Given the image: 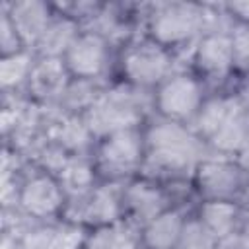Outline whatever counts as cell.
Instances as JSON below:
<instances>
[{
    "mask_svg": "<svg viewBox=\"0 0 249 249\" xmlns=\"http://www.w3.org/2000/svg\"><path fill=\"white\" fill-rule=\"evenodd\" d=\"M152 160L165 169H181L195 161L200 152L196 138L173 123H161L148 134Z\"/></svg>",
    "mask_w": 249,
    "mask_h": 249,
    "instance_id": "cell-1",
    "label": "cell"
},
{
    "mask_svg": "<svg viewBox=\"0 0 249 249\" xmlns=\"http://www.w3.org/2000/svg\"><path fill=\"white\" fill-rule=\"evenodd\" d=\"M138 119V101L132 91L115 89L99 97L88 111V128L97 134L126 130Z\"/></svg>",
    "mask_w": 249,
    "mask_h": 249,
    "instance_id": "cell-2",
    "label": "cell"
},
{
    "mask_svg": "<svg viewBox=\"0 0 249 249\" xmlns=\"http://www.w3.org/2000/svg\"><path fill=\"white\" fill-rule=\"evenodd\" d=\"M202 18L193 4H163L152 18V33L161 43H179L200 27Z\"/></svg>",
    "mask_w": 249,
    "mask_h": 249,
    "instance_id": "cell-3",
    "label": "cell"
},
{
    "mask_svg": "<svg viewBox=\"0 0 249 249\" xmlns=\"http://www.w3.org/2000/svg\"><path fill=\"white\" fill-rule=\"evenodd\" d=\"M167 68H169L167 54L152 45L134 47L124 54V72L134 84L140 86L156 84L165 76Z\"/></svg>",
    "mask_w": 249,
    "mask_h": 249,
    "instance_id": "cell-4",
    "label": "cell"
},
{
    "mask_svg": "<svg viewBox=\"0 0 249 249\" xmlns=\"http://www.w3.org/2000/svg\"><path fill=\"white\" fill-rule=\"evenodd\" d=\"M99 156H101V167L107 173H113V175L128 173L138 163V158H140L138 136L130 128L119 130L105 140Z\"/></svg>",
    "mask_w": 249,
    "mask_h": 249,
    "instance_id": "cell-5",
    "label": "cell"
},
{
    "mask_svg": "<svg viewBox=\"0 0 249 249\" xmlns=\"http://www.w3.org/2000/svg\"><path fill=\"white\" fill-rule=\"evenodd\" d=\"M200 101L196 84L187 76H177L167 80L158 95V105L163 115L173 119L189 117L196 111Z\"/></svg>",
    "mask_w": 249,
    "mask_h": 249,
    "instance_id": "cell-6",
    "label": "cell"
},
{
    "mask_svg": "<svg viewBox=\"0 0 249 249\" xmlns=\"http://www.w3.org/2000/svg\"><path fill=\"white\" fill-rule=\"evenodd\" d=\"M105 56V43L99 35H82L76 37V41L66 51V64L76 76L86 80L101 72Z\"/></svg>",
    "mask_w": 249,
    "mask_h": 249,
    "instance_id": "cell-7",
    "label": "cell"
},
{
    "mask_svg": "<svg viewBox=\"0 0 249 249\" xmlns=\"http://www.w3.org/2000/svg\"><path fill=\"white\" fill-rule=\"evenodd\" d=\"M200 191L210 198H226L237 193L241 185V173L235 165L226 161H206L198 171Z\"/></svg>",
    "mask_w": 249,
    "mask_h": 249,
    "instance_id": "cell-8",
    "label": "cell"
},
{
    "mask_svg": "<svg viewBox=\"0 0 249 249\" xmlns=\"http://www.w3.org/2000/svg\"><path fill=\"white\" fill-rule=\"evenodd\" d=\"M233 62V39L212 33L202 39V43L196 49V64L212 74H222L230 68Z\"/></svg>",
    "mask_w": 249,
    "mask_h": 249,
    "instance_id": "cell-9",
    "label": "cell"
},
{
    "mask_svg": "<svg viewBox=\"0 0 249 249\" xmlns=\"http://www.w3.org/2000/svg\"><path fill=\"white\" fill-rule=\"evenodd\" d=\"M10 19L21 39L39 41L49 25V12L41 2H18L12 6Z\"/></svg>",
    "mask_w": 249,
    "mask_h": 249,
    "instance_id": "cell-10",
    "label": "cell"
},
{
    "mask_svg": "<svg viewBox=\"0 0 249 249\" xmlns=\"http://www.w3.org/2000/svg\"><path fill=\"white\" fill-rule=\"evenodd\" d=\"M21 204L35 216H47L58 208L60 191L49 177H35L23 187Z\"/></svg>",
    "mask_w": 249,
    "mask_h": 249,
    "instance_id": "cell-11",
    "label": "cell"
},
{
    "mask_svg": "<svg viewBox=\"0 0 249 249\" xmlns=\"http://www.w3.org/2000/svg\"><path fill=\"white\" fill-rule=\"evenodd\" d=\"M210 138L220 150H241L245 144H249V115L239 105H233L226 121Z\"/></svg>",
    "mask_w": 249,
    "mask_h": 249,
    "instance_id": "cell-12",
    "label": "cell"
},
{
    "mask_svg": "<svg viewBox=\"0 0 249 249\" xmlns=\"http://www.w3.org/2000/svg\"><path fill=\"white\" fill-rule=\"evenodd\" d=\"M183 222L177 212H161L146 228V243L150 249H173L181 235Z\"/></svg>",
    "mask_w": 249,
    "mask_h": 249,
    "instance_id": "cell-13",
    "label": "cell"
},
{
    "mask_svg": "<svg viewBox=\"0 0 249 249\" xmlns=\"http://www.w3.org/2000/svg\"><path fill=\"white\" fill-rule=\"evenodd\" d=\"M74 41H76V25L70 19H60V21H53L47 25L37 45L45 56L54 58L56 54L66 53Z\"/></svg>",
    "mask_w": 249,
    "mask_h": 249,
    "instance_id": "cell-14",
    "label": "cell"
},
{
    "mask_svg": "<svg viewBox=\"0 0 249 249\" xmlns=\"http://www.w3.org/2000/svg\"><path fill=\"white\" fill-rule=\"evenodd\" d=\"M31 88L39 97H54L64 93V70L54 58L43 60L31 70Z\"/></svg>",
    "mask_w": 249,
    "mask_h": 249,
    "instance_id": "cell-15",
    "label": "cell"
},
{
    "mask_svg": "<svg viewBox=\"0 0 249 249\" xmlns=\"http://www.w3.org/2000/svg\"><path fill=\"white\" fill-rule=\"evenodd\" d=\"M126 204H128V208L132 210V214L138 220L152 222L156 216L161 214L163 196L160 195V191L138 183V185H132L126 191Z\"/></svg>",
    "mask_w": 249,
    "mask_h": 249,
    "instance_id": "cell-16",
    "label": "cell"
},
{
    "mask_svg": "<svg viewBox=\"0 0 249 249\" xmlns=\"http://www.w3.org/2000/svg\"><path fill=\"white\" fill-rule=\"evenodd\" d=\"M202 224L218 237H226L231 233L233 224H235V206L228 204L224 200H212L204 204L202 208Z\"/></svg>",
    "mask_w": 249,
    "mask_h": 249,
    "instance_id": "cell-17",
    "label": "cell"
},
{
    "mask_svg": "<svg viewBox=\"0 0 249 249\" xmlns=\"http://www.w3.org/2000/svg\"><path fill=\"white\" fill-rule=\"evenodd\" d=\"M115 214H117L115 196L105 189L95 191L91 196L86 198V202L82 206V216L88 222H95V224L109 222V220L115 218Z\"/></svg>",
    "mask_w": 249,
    "mask_h": 249,
    "instance_id": "cell-18",
    "label": "cell"
},
{
    "mask_svg": "<svg viewBox=\"0 0 249 249\" xmlns=\"http://www.w3.org/2000/svg\"><path fill=\"white\" fill-rule=\"evenodd\" d=\"M214 233L202 222H189L183 226L175 249H214Z\"/></svg>",
    "mask_w": 249,
    "mask_h": 249,
    "instance_id": "cell-19",
    "label": "cell"
},
{
    "mask_svg": "<svg viewBox=\"0 0 249 249\" xmlns=\"http://www.w3.org/2000/svg\"><path fill=\"white\" fill-rule=\"evenodd\" d=\"M233 105H235L233 101H226V99L208 101L202 107L200 115H198V126H200V130L204 134L212 136L220 128V124L226 121V117L230 115V111L233 109Z\"/></svg>",
    "mask_w": 249,
    "mask_h": 249,
    "instance_id": "cell-20",
    "label": "cell"
},
{
    "mask_svg": "<svg viewBox=\"0 0 249 249\" xmlns=\"http://www.w3.org/2000/svg\"><path fill=\"white\" fill-rule=\"evenodd\" d=\"M86 249H134V241L119 228H103L88 239Z\"/></svg>",
    "mask_w": 249,
    "mask_h": 249,
    "instance_id": "cell-21",
    "label": "cell"
},
{
    "mask_svg": "<svg viewBox=\"0 0 249 249\" xmlns=\"http://www.w3.org/2000/svg\"><path fill=\"white\" fill-rule=\"evenodd\" d=\"M62 181L64 185L74 191V193H80L84 191L89 181H91V173H89V167L82 161V160H70L66 161V165L62 167Z\"/></svg>",
    "mask_w": 249,
    "mask_h": 249,
    "instance_id": "cell-22",
    "label": "cell"
},
{
    "mask_svg": "<svg viewBox=\"0 0 249 249\" xmlns=\"http://www.w3.org/2000/svg\"><path fill=\"white\" fill-rule=\"evenodd\" d=\"M29 72V58L25 54H12L2 60V84L4 88L19 84Z\"/></svg>",
    "mask_w": 249,
    "mask_h": 249,
    "instance_id": "cell-23",
    "label": "cell"
},
{
    "mask_svg": "<svg viewBox=\"0 0 249 249\" xmlns=\"http://www.w3.org/2000/svg\"><path fill=\"white\" fill-rule=\"evenodd\" d=\"M95 89L86 82V80H80L72 86H68L64 89V101L70 105V107H91L95 103Z\"/></svg>",
    "mask_w": 249,
    "mask_h": 249,
    "instance_id": "cell-24",
    "label": "cell"
},
{
    "mask_svg": "<svg viewBox=\"0 0 249 249\" xmlns=\"http://www.w3.org/2000/svg\"><path fill=\"white\" fill-rule=\"evenodd\" d=\"M88 124H82L78 121H68L60 126V142L66 148L72 150H82L88 144Z\"/></svg>",
    "mask_w": 249,
    "mask_h": 249,
    "instance_id": "cell-25",
    "label": "cell"
},
{
    "mask_svg": "<svg viewBox=\"0 0 249 249\" xmlns=\"http://www.w3.org/2000/svg\"><path fill=\"white\" fill-rule=\"evenodd\" d=\"M0 29H2V49H4V53L10 54V56L16 54V43H18L19 35H18V31H16V27H14V23H12L8 14H4V18H2Z\"/></svg>",
    "mask_w": 249,
    "mask_h": 249,
    "instance_id": "cell-26",
    "label": "cell"
},
{
    "mask_svg": "<svg viewBox=\"0 0 249 249\" xmlns=\"http://www.w3.org/2000/svg\"><path fill=\"white\" fill-rule=\"evenodd\" d=\"M233 60L241 66H249V31H243L233 39Z\"/></svg>",
    "mask_w": 249,
    "mask_h": 249,
    "instance_id": "cell-27",
    "label": "cell"
},
{
    "mask_svg": "<svg viewBox=\"0 0 249 249\" xmlns=\"http://www.w3.org/2000/svg\"><path fill=\"white\" fill-rule=\"evenodd\" d=\"M214 249H249V241L243 237V235H226L222 237V241L214 247Z\"/></svg>",
    "mask_w": 249,
    "mask_h": 249,
    "instance_id": "cell-28",
    "label": "cell"
},
{
    "mask_svg": "<svg viewBox=\"0 0 249 249\" xmlns=\"http://www.w3.org/2000/svg\"><path fill=\"white\" fill-rule=\"evenodd\" d=\"M230 10L235 12L237 16H241V18L249 19V2H237V4H231Z\"/></svg>",
    "mask_w": 249,
    "mask_h": 249,
    "instance_id": "cell-29",
    "label": "cell"
},
{
    "mask_svg": "<svg viewBox=\"0 0 249 249\" xmlns=\"http://www.w3.org/2000/svg\"><path fill=\"white\" fill-rule=\"evenodd\" d=\"M239 152H241V156H239V163H241V167H243V169H247V171H249V144H245Z\"/></svg>",
    "mask_w": 249,
    "mask_h": 249,
    "instance_id": "cell-30",
    "label": "cell"
}]
</instances>
